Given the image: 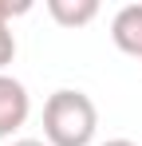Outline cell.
Masks as SVG:
<instances>
[{
	"instance_id": "cell-1",
	"label": "cell",
	"mask_w": 142,
	"mask_h": 146,
	"mask_svg": "<svg viewBox=\"0 0 142 146\" xmlns=\"http://www.w3.org/2000/svg\"><path fill=\"white\" fill-rule=\"evenodd\" d=\"M99 130V107L87 91L59 87L44 103V142L47 146H91Z\"/></svg>"
},
{
	"instance_id": "cell-2",
	"label": "cell",
	"mask_w": 142,
	"mask_h": 146,
	"mask_svg": "<svg viewBox=\"0 0 142 146\" xmlns=\"http://www.w3.org/2000/svg\"><path fill=\"white\" fill-rule=\"evenodd\" d=\"M32 115V95L16 75H0V138H12Z\"/></svg>"
},
{
	"instance_id": "cell-3",
	"label": "cell",
	"mask_w": 142,
	"mask_h": 146,
	"mask_svg": "<svg viewBox=\"0 0 142 146\" xmlns=\"http://www.w3.org/2000/svg\"><path fill=\"white\" fill-rule=\"evenodd\" d=\"M111 40H115L118 51L142 59V4H126V8L115 12V20H111Z\"/></svg>"
},
{
	"instance_id": "cell-4",
	"label": "cell",
	"mask_w": 142,
	"mask_h": 146,
	"mask_svg": "<svg viewBox=\"0 0 142 146\" xmlns=\"http://www.w3.org/2000/svg\"><path fill=\"white\" fill-rule=\"evenodd\" d=\"M47 12L63 28H83L99 16V0H47Z\"/></svg>"
},
{
	"instance_id": "cell-5",
	"label": "cell",
	"mask_w": 142,
	"mask_h": 146,
	"mask_svg": "<svg viewBox=\"0 0 142 146\" xmlns=\"http://www.w3.org/2000/svg\"><path fill=\"white\" fill-rule=\"evenodd\" d=\"M16 59V36H12V28L0 20V75H4V67Z\"/></svg>"
},
{
	"instance_id": "cell-6",
	"label": "cell",
	"mask_w": 142,
	"mask_h": 146,
	"mask_svg": "<svg viewBox=\"0 0 142 146\" xmlns=\"http://www.w3.org/2000/svg\"><path fill=\"white\" fill-rule=\"evenodd\" d=\"M28 8H32V4H28V0H16V4H12V0H0V20H4V24H8V20H12V16H24V12H28Z\"/></svg>"
},
{
	"instance_id": "cell-7",
	"label": "cell",
	"mask_w": 142,
	"mask_h": 146,
	"mask_svg": "<svg viewBox=\"0 0 142 146\" xmlns=\"http://www.w3.org/2000/svg\"><path fill=\"white\" fill-rule=\"evenodd\" d=\"M12 146H47V142H44V138H16Z\"/></svg>"
},
{
	"instance_id": "cell-8",
	"label": "cell",
	"mask_w": 142,
	"mask_h": 146,
	"mask_svg": "<svg viewBox=\"0 0 142 146\" xmlns=\"http://www.w3.org/2000/svg\"><path fill=\"white\" fill-rule=\"evenodd\" d=\"M103 146H138V142H130V138H107Z\"/></svg>"
}]
</instances>
